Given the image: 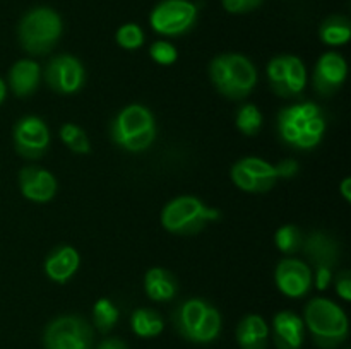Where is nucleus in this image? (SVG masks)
<instances>
[{
	"instance_id": "nucleus-1",
	"label": "nucleus",
	"mask_w": 351,
	"mask_h": 349,
	"mask_svg": "<svg viewBox=\"0 0 351 349\" xmlns=\"http://www.w3.org/2000/svg\"><path fill=\"white\" fill-rule=\"evenodd\" d=\"M278 135L297 151H311L321 144L326 133V116L312 101L295 103L278 113Z\"/></svg>"
},
{
	"instance_id": "nucleus-2",
	"label": "nucleus",
	"mask_w": 351,
	"mask_h": 349,
	"mask_svg": "<svg viewBox=\"0 0 351 349\" xmlns=\"http://www.w3.org/2000/svg\"><path fill=\"white\" fill-rule=\"evenodd\" d=\"M110 137L115 146L127 153H144L156 139V120L147 106L132 103L115 115L110 125Z\"/></svg>"
},
{
	"instance_id": "nucleus-3",
	"label": "nucleus",
	"mask_w": 351,
	"mask_h": 349,
	"mask_svg": "<svg viewBox=\"0 0 351 349\" xmlns=\"http://www.w3.org/2000/svg\"><path fill=\"white\" fill-rule=\"evenodd\" d=\"M304 324L321 349H335L346 341L350 332L345 310L328 298H312L305 305Z\"/></svg>"
},
{
	"instance_id": "nucleus-4",
	"label": "nucleus",
	"mask_w": 351,
	"mask_h": 349,
	"mask_svg": "<svg viewBox=\"0 0 351 349\" xmlns=\"http://www.w3.org/2000/svg\"><path fill=\"white\" fill-rule=\"evenodd\" d=\"M178 334L194 344H209L221 332V313L215 305L202 298H189L175 308L171 315Z\"/></svg>"
},
{
	"instance_id": "nucleus-5",
	"label": "nucleus",
	"mask_w": 351,
	"mask_h": 349,
	"mask_svg": "<svg viewBox=\"0 0 351 349\" xmlns=\"http://www.w3.org/2000/svg\"><path fill=\"white\" fill-rule=\"evenodd\" d=\"M209 77L221 96L228 99L247 98L257 84V68L240 53H221L209 64Z\"/></svg>"
},
{
	"instance_id": "nucleus-6",
	"label": "nucleus",
	"mask_w": 351,
	"mask_h": 349,
	"mask_svg": "<svg viewBox=\"0 0 351 349\" xmlns=\"http://www.w3.org/2000/svg\"><path fill=\"white\" fill-rule=\"evenodd\" d=\"M64 33V23L51 7H33L27 10L17 26V38L29 55H47Z\"/></svg>"
},
{
	"instance_id": "nucleus-7",
	"label": "nucleus",
	"mask_w": 351,
	"mask_h": 349,
	"mask_svg": "<svg viewBox=\"0 0 351 349\" xmlns=\"http://www.w3.org/2000/svg\"><path fill=\"white\" fill-rule=\"evenodd\" d=\"M221 218V212L209 207L194 195H180L168 202L161 211V224L168 233L187 236L202 231Z\"/></svg>"
},
{
	"instance_id": "nucleus-8",
	"label": "nucleus",
	"mask_w": 351,
	"mask_h": 349,
	"mask_svg": "<svg viewBox=\"0 0 351 349\" xmlns=\"http://www.w3.org/2000/svg\"><path fill=\"white\" fill-rule=\"evenodd\" d=\"M199 19L197 3L191 0H161L149 14V24L161 36H182L195 26Z\"/></svg>"
},
{
	"instance_id": "nucleus-9",
	"label": "nucleus",
	"mask_w": 351,
	"mask_h": 349,
	"mask_svg": "<svg viewBox=\"0 0 351 349\" xmlns=\"http://www.w3.org/2000/svg\"><path fill=\"white\" fill-rule=\"evenodd\" d=\"M45 349H91L93 328L77 315H62L47 325L43 334Z\"/></svg>"
},
{
	"instance_id": "nucleus-10",
	"label": "nucleus",
	"mask_w": 351,
	"mask_h": 349,
	"mask_svg": "<svg viewBox=\"0 0 351 349\" xmlns=\"http://www.w3.org/2000/svg\"><path fill=\"white\" fill-rule=\"evenodd\" d=\"M267 81L281 98H297L307 88V67L295 55H278L267 64Z\"/></svg>"
},
{
	"instance_id": "nucleus-11",
	"label": "nucleus",
	"mask_w": 351,
	"mask_h": 349,
	"mask_svg": "<svg viewBox=\"0 0 351 349\" xmlns=\"http://www.w3.org/2000/svg\"><path fill=\"white\" fill-rule=\"evenodd\" d=\"M302 250L315 267L314 281L317 289L324 291L332 279V270L339 260V245L335 238L321 231H314L304 238Z\"/></svg>"
},
{
	"instance_id": "nucleus-12",
	"label": "nucleus",
	"mask_w": 351,
	"mask_h": 349,
	"mask_svg": "<svg viewBox=\"0 0 351 349\" xmlns=\"http://www.w3.org/2000/svg\"><path fill=\"white\" fill-rule=\"evenodd\" d=\"M232 180L240 190L249 194H264L280 180L274 164L257 156H247L232 166Z\"/></svg>"
},
{
	"instance_id": "nucleus-13",
	"label": "nucleus",
	"mask_w": 351,
	"mask_h": 349,
	"mask_svg": "<svg viewBox=\"0 0 351 349\" xmlns=\"http://www.w3.org/2000/svg\"><path fill=\"white\" fill-rule=\"evenodd\" d=\"M45 81L57 94H75L86 82V68L74 55H57L45 68Z\"/></svg>"
},
{
	"instance_id": "nucleus-14",
	"label": "nucleus",
	"mask_w": 351,
	"mask_h": 349,
	"mask_svg": "<svg viewBox=\"0 0 351 349\" xmlns=\"http://www.w3.org/2000/svg\"><path fill=\"white\" fill-rule=\"evenodd\" d=\"M50 130L45 120L36 115H26L14 125V146L23 157L38 159L50 146Z\"/></svg>"
},
{
	"instance_id": "nucleus-15",
	"label": "nucleus",
	"mask_w": 351,
	"mask_h": 349,
	"mask_svg": "<svg viewBox=\"0 0 351 349\" xmlns=\"http://www.w3.org/2000/svg\"><path fill=\"white\" fill-rule=\"evenodd\" d=\"M274 283L280 293L288 298H302L311 293L314 272L300 259H283L274 270Z\"/></svg>"
},
{
	"instance_id": "nucleus-16",
	"label": "nucleus",
	"mask_w": 351,
	"mask_h": 349,
	"mask_svg": "<svg viewBox=\"0 0 351 349\" xmlns=\"http://www.w3.org/2000/svg\"><path fill=\"white\" fill-rule=\"evenodd\" d=\"M348 75V65L338 51H326L321 55L314 68L312 84L321 96H332L341 89Z\"/></svg>"
},
{
	"instance_id": "nucleus-17",
	"label": "nucleus",
	"mask_w": 351,
	"mask_h": 349,
	"mask_svg": "<svg viewBox=\"0 0 351 349\" xmlns=\"http://www.w3.org/2000/svg\"><path fill=\"white\" fill-rule=\"evenodd\" d=\"M57 178L40 166H24L19 171V190L24 198L38 204H47L57 194Z\"/></svg>"
},
{
	"instance_id": "nucleus-18",
	"label": "nucleus",
	"mask_w": 351,
	"mask_h": 349,
	"mask_svg": "<svg viewBox=\"0 0 351 349\" xmlns=\"http://www.w3.org/2000/svg\"><path fill=\"white\" fill-rule=\"evenodd\" d=\"M81 266V255L72 245H58L45 259V274L57 284H65L75 276Z\"/></svg>"
},
{
	"instance_id": "nucleus-19",
	"label": "nucleus",
	"mask_w": 351,
	"mask_h": 349,
	"mask_svg": "<svg viewBox=\"0 0 351 349\" xmlns=\"http://www.w3.org/2000/svg\"><path fill=\"white\" fill-rule=\"evenodd\" d=\"M273 339L278 349H302L305 339L304 318L295 311H278L273 318Z\"/></svg>"
},
{
	"instance_id": "nucleus-20",
	"label": "nucleus",
	"mask_w": 351,
	"mask_h": 349,
	"mask_svg": "<svg viewBox=\"0 0 351 349\" xmlns=\"http://www.w3.org/2000/svg\"><path fill=\"white\" fill-rule=\"evenodd\" d=\"M41 68L31 58H21L9 70V88L17 98L31 96L40 86Z\"/></svg>"
},
{
	"instance_id": "nucleus-21",
	"label": "nucleus",
	"mask_w": 351,
	"mask_h": 349,
	"mask_svg": "<svg viewBox=\"0 0 351 349\" xmlns=\"http://www.w3.org/2000/svg\"><path fill=\"white\" fill-rule=\"evenodd\" d=\"M237 342L240 349H267L269 325L257 313L245 315L237 327Z\"/></svg>"
},
{
	"instance_id": "nucleus-22",
	"label": "nucleus",
	"mask_w": 351,
	"mask_h": 349,
	"mask_svg": "<svg viewBox=\"0 0 351 349\" xmlns=\"http://www.w3.org/2000/svg\"><path fill=\"white\" fill-rule=\"evenodd\" d=\"M144 291L153 301H170L177 296V277L163 267H151L144 276Z\"/></svg>"
},
{
	"instance_id": "nucleus-23",
	"label": "nucleus",
	"mask_w": 351,
	"mask_h": 349,
	"mask_svg": "<svg viewBox=\"0 0 351 349\" xmlns=\"http://www.w3.org/2000/svg\"><path fill=\"white\" fill-rule=\"evenodd\" d=\"M319 38L328 47H341L351 38V23L345 16H329L319 27Z\"/></svg>"
},
{
	"instance_id": "nucleus-24",
	"label": "nucleus",
	"mask_w": 351,
	"mask_h": 349,
	"mask_svg": "<svg viewBox=\"0 0 351 349\" xmlns=\"http://www.w3.org/2000/svg\"><path fill=\"white\" fill-rule=\"evenodd\" d=\"M130 327H132L136 335L149 339L156 337V335H160L163 332L165 322L156 310H151V308H137L132 313V317H130Z\"/></svg>"
},
{
	"instance_id": "nucleus-25",
	"label": "nucleus",
	"mask_w": 351,
	"mask_h": 349,
	"mask_svg": "<svg viewBox=\"0 0 351 349\" xmlns=\"http://www.w3.org/2000/svg\"><path fill=\"white\" fill-rule=\"evenodd\" d=\"M264 123V116L261 113V109L257 108L252 103H247V105H242L239 109H237L235 116V125L239 129V132H242L243 135H257Z\"/></svg>"
},
{
	"instance_id": "nucleus-26",
	"label": "nucleus",
	"mask_w": 351,
	"mask_h": 349,
	"mask_svg": "<svg viewBox=\"0 0 351 349\" xmlns=\"http://www.w3.org/2000/svg\"><path fill=\"white\" fill-rule=\"evenodd\" d=\"M119 308L110 298H99L93 307V322L99 332H110L119 320Z\"/></svg>"
},
{
	"instance_id": "nucleus-27",
	"label": "nucleus",
	"mask_w": 351,
	"mask_h": 349,
	"mask_svg": "<svg viewBox=\"0 0 351 349\" xmlns=\"http://www.w3.org/2000/svg\"><path fill=\"white\" fill-rule=\"evenodd\" d=\"M60 139L72 153L75 154H89L91 153V142L84 130L75 123L69 122L60 127Z\"/></svg>"
},
{
	"instance_id": "nucleus-28",
	"label": "nucleus",
	"mask_w": 351,
	"mask_h": 349,
	"mask_svg": "<svg viewBox=\"0 0 351 349\" xmlns=\"http://www.w3.org/2000/svg\"><path fill=\"white\" fill-rule=\"evenodd\" d=\"M302 242H304V236L295 224L281 226L274 235V243H276L278 250L281 253H287V255H291L297 250H300Z\"/></svg>"
},
{
	"instance_id": "nucleus-29",
	"label": "nucleus",
	"mask_w": 351,
	"mask_h": 349,
	"mask_svg": "<svg viewBox=\"0 0 351 349\" xmlns=\"http://www.w3.org/2000/svg\"><path fill=\"white\" fill-rule=\"evenodd\" d=\"M144 31L139 24L136 23H127L117 29L115 33V41L120 48L123 50H137L144 44Z\"/></svg>"
},
{
	"instance_id": "nucleus-30",
	"label": "nucleus",
	"mask_w": 351,
	"mask_h": 349,
	"mask_svg": "<svg viewBox=\"0 0 351 349\" xmlns=\"http://www.w3.org/2000/svg\"><path fill=\"white\" fill-rule=\"evenodd\" d=\"M149 57L153 58L158 65H165V67H168V65H173L175 62H177L178 51L173 43L160 40V41H154V43L151 44Z\"/></svg>"
},
{
	"instance_id": "nucleus-31",
	"label": "nucleus",
	"mask_w": 351,
	"mask_h": 349,
	"mask_svg": "<svg viewBox=\"0 0 351 349\" xmlns=\"http://www.w3.org/2000/svg\"><path fill=\"white\" fill-rule=\"evenodd\" d=\"M264 0H221V5L230 14H247L259 9Z\"/></svg>"
},
{
	"instance_id": "nucleus-32",
	"label": "nucleus",
	"mask_w": 351,
	"mask_h": 349,
	"mask_svg": "<svg viewBox=\"0 0 351 349\" xmlns=\"http://www.w3.org/2000/svg\"><path fill=\"white\" fill-rule=\"evenodd\" d=\"M336 293L343 298L345 301L351 300V276L348 270H341L335 279Z\"/></svg>"
},
{
	"instance_id": "nucleus-33",
	"label": "nucleus",
	"mask_w": 351,
	"mask_h": 349,
	"mask_svg": "<svg viewBox=\"0 0 351 349\" xmlns=\"http://www.w3.org/2000/svg\"><path fill=\"white\" fill-rule=\"evenodd\" d=\"M276 170L280 178H291L298 173V163L295 159H285L276 164Z\"/></svg>"
},
{
	"instance_id": "nucleus-34",
	"label": "nucleus",
	"mask_w": 351,
	"mask_h": 349,
	"mask_svg": "<svg viewBox=\"0 0 351 349\" xmlns=\"http://www.w3.org/2000/svg\"><path fill=\"white\" fill-rule=\"evenodd\" d=\"M98 349H129V348H127V344L122 341V339L110 337V339H105V341L98 346Z\"/></svg>"
},
{
	"instance_id": "nucleus-35",
	"label": "nucleus",
	"mask_w": 351,
	"mask_h": 349,
	"mask_svg": "<svg viewBox=\"0 0 351 349\" xmlns=\"http://www.w3.org/2000/svg\"><path fill=\"white\" fill-rule=\"evenodd\" d=\"M350 187H351V180H350V178H345V180H343V183H341V194H343V197L346 198V201H350V198H351Z\"/></svg>"
},
{
	"instance_id": "nucleus-36",
	"label": "nucleus",
	"mask_w": 351,
	"mask_h": 349,
	"mask_svg": "<svg viewBox=\"0 0 351 349\" xmlns=\"http://www.w3.org/2000/svg\"><path fill=\"white\" fill-rule=\"evenodd\" d=\"M5 96H7V84H5V81H3V79L0 77V105H2V103H3Z\"/></svg>"
}]
</instances>
